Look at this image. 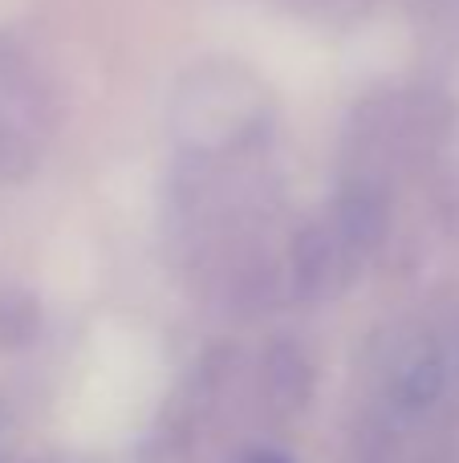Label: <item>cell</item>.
I'll return each mask as SVG.
<instances>
[{
	"label": "cell",
	"instance_id": "cell-3",
	"mask_svg": "<svg viewBox=\"0 0 459 463\" xmlns=\"http://www.w3.org/2000/svg\"><path fill=\"white\" fill-rule=\"evenodd\" d=\"M439 391H444V366H439V358L411 362V366L403 370V378H398V394H403L407 407H423V402H431Z\"/></svg>",
	"mask_w": 459,
	"mask_h": 463
},
{
	"label": "cell",
	"instance_id": "cell-2",
	"mask_svg": "<svg viewBox=\"0 0 459 463\" xmlns=\"http://www.w3.org/2000/svg\"><path fill=\"white\" fill-rule=\"evenodd\" d=\"M333 232H338V240L350 252H370L382 240V232H387V203L374 192H366V187L342 195L338 216H333Z\"/></svg>",
	"mask_w": 459,
	"mask_h": 463
},
{
	"label": "cell",
	"instance_id": "cell-4",
	"mask_svg": "<svg viewBox=\"0 0 459 463\" xmlns=\"http://www.w3.org/2000/svg\"><path fill=\"white\" fill-rule=\"evenodd\" d=\"M33 321H37V309H33L24 297H0V337L29 334Z\"/></svg>",
	"mask_w": 459,
	"mask_h": 463
},
{
	"label": "cell",
	"instance_id": "cell-1",
	"mask_svg": "<svg viewBox=\"0 0 459 463\" xmlns=\"http://www.w3.org/2000/svg\"><path fill=\"white\" fill-rule=\"evenodd\" d=\"M342 252H350L346 244L338 240V232L325 228H309L305 236L297 240L293 248V280L301 285L305 297H317L333 285V272L342 264Z\"/></svg>",
	"mask_w": 459,
	"mask_h": 463
}]
</instances>
